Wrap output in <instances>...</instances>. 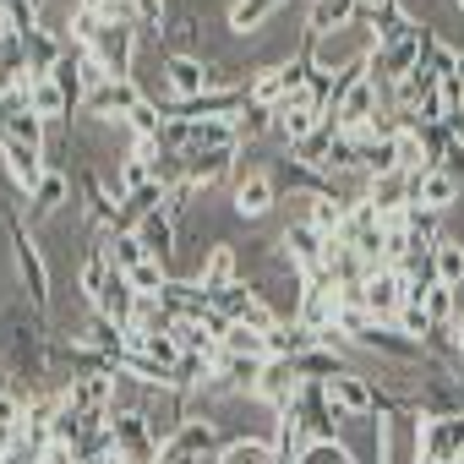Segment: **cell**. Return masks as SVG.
Instances as JSON below:
<instances>
[{
	"label": "cell",
	"mask_w": 464,
	"mask_h": 464,
	"mask_svg": "<svg viewBox=\"0 0 464 464\" xmlns=\"http://www.w3.org/2000/svg\"><path fill=\"white\" fill-rule=\"evenodd\" d=\"M290 426H295V437L301 442H323V437H339V426L350 420L334 399H328V382H306L301 393H295V404L290 410H279Z\"/></svg>",
	"instance_id": "obj_1"
},
{
	"label": "cell",
	"mask_w": 464,
	"mask_h": 464,
	"mask_svg": "<svg viewBox=\"0 0 464 464\" xmlns=\"http://www.w3.org/2000/svg\"><path fill=\"white\" fill-rule=\"evenodd\" d=\"M6 236H12L17 274H23V285H28V306H34V317L50 323V268H44V257H39V246H34V236H28V224H23L17 213H6Z\"/></svg>",
	"instance_id": "obj_2"
},
{
	"label": "cell",
	"mask_w": 464,
	"mask_h": 464,
	"mask_svg": "<svg viewBox=\"0 0 464 464\" xmlns=\"http://www.w3.org/2000/svg\"><path fill=\"white\" fill-rule=\"evenodd\" d=\"M420 55H426V23H415L399 44H382V50H372V55H366L372 82H377V88H393L399 77H410V72L420 66Z\"/></svg>",
	"instance_id": "obj_3"
},
{
	"label": "cell",
	"mask_w": 464,
	"mask_h": 464,
	"mask_svg": "<svg viewBox=\"0 0 464 464\" xmlns=\"http://www.w3.org/2000/svg\"><path fill=\"white\" fill-rule=\"evenodd\" d=\"M415 459H464V410L459 415H420Z\"/></svg>",
	"instance_id": "obj_4"
},
{
	"label": "cell",
	"mask_w": 464,
	"mask_h": 464,
	"mask_svg": "<svg viewBox=\"0 0 464 464\" xmlns=\"http://www.w3.org/2000/svg\"><path fill=\"white\" fill-rule=\"evenodd\" d=\"M142 99H148V93L137 88V77H110V82H99V88L82 99V121H126Z\"/></svg>",
	"instance_id": "obj_5"
},
{
	"label": "cell",
	"mask_w": 464,
	"mask_h": 464,
	"mask_svg": "<svg viewBox=\"0 0 464 464\" xmlns=\"http://www.w3.org/2000/svg\"><path fill=\"white\" fill-rule=\"evenodd\" d=\"M279 246H285V263H290L295 274H312V268H323V263H328V236H323V229H317L312 218L285 224Z\"/></svg>",
	"instance_id": "obj_6"
},
{
	"label": "cell",
	"mask_w": 464,
	"mask_h": 464,
	"mask_svg": "<svg viewBox=\"0 0 464 464\" xmlns=\"http://www.w3.org/2000/svg\"><path fill=\"white\" fill-rule=\"evenodd\" d=\"M355 344L372 350V355H382V361H393V366H426V344L420 339H404L393 323H372Z\"/></svg>",
	"instance_id": "obj_7"
},
{
	"label": "cell",
	"mask_w": 464,
	"mask_h": 464,
	"mask_svg": "<svg viewBox=\"0 0 464 464\" xmlns=\"http://www.w3.org/2000/svg\"><path fill=\"white\" fill-rule=\"evenodd\" d=\"M328 399H334L350 420L377 415V382H372V377H361L355 366H350V372H339V377H328Z\"/></svg>",
	"instance_id": "obj_8"
},
{
	"label": "cell",
	"mask_w": 464,
	"mask_h": 464,
	"mask_svg": "<svg viewBox=\"0 0 464 464\" xmlns=\"http://www.w3.org/2000/svg\"><path fill=\"white\" fill-rule=\"evenodd\" d=\"M164 82H169V93H175V99H197V93H208V82H213V66H208L202 55L169 50V55H164Z\"/></svg>",
	"instance_id": "obj_9"
},
{
	"label": "cell",
	"mask_w": 464,
	"mask_h": 464,
	"mask_svg": "<svg viewBox=\"0 0 464 464\" xmlns=\"http://www.w3.org/2000/svg\"><path fill=\"white\" fill-rule=\"evenodd\" d=\"M274 202H279L274 169H246V175L236 180V213H241V218H263V213H274Z\"/></svg>",
	"instance_id": "obj_10"
},
{
	"label": "cell",
	"mask_w": 464,
	"mask_h": 464,
	"mask_svg": "<svg viewBox=\"0 0 464 464\" xmlns=\"http://www.w3.org/2000/svg\"><path fill=\"white\" fill-rule=\"evenodd\" d=\"M131 236L142 241V252H148L153 263L175 268V218H169V213H142V218L131 224Z\"/></svg>",
	"instance_id": "obj_11"
},
{
	"label": "cell",
	"mask_w": 464,
	"mask_h": 464,
	"mask_svg": "<svg viewBox=\"0 0 464 464\" xmlns=\"http://www.w3.org/2000/svg\"><path fill=\"white\" fill-rule=\"evenodd\" d=\"M459 191H464V180H453L448 169H420V175H410V202H420V208L448 213V208L459 202Z\"/></svg>",
	"instance_id": "obj_12"
},
{
	"label": "cell",
	"mask_w": 464,
	"mask_h": 464,
	"mask_svg": "<svg viewBox=\"0 0 464 464\" xmlns=\"http://www.w3.org/2000/svg\"><path fill=\"white\" fill-rule=\"evenodd\" d=\"M323 339H317V328H306L301 317H279L274 328H268V361H295V355H306V350H317Z\"/></svg>",
	"instance_id": "obj_13"
},
{
	"label": "cell",
	"mask_w": 464,
	"mask_h": 464,
	"mask_svg": "<svg viewBox=\"0 0 464 464\" xmlns=\"http://www.w3.org/2000/svg\"><path fill=\"white\" fill-rule=\"evenodd\" d=\"M361 23H372V50H382V44H399V39L415 28V23L404 17V6H399V0H366Z\"/></svg>",
	"instance_id": "obj_14"
},
{
	"label": "cell",
	"mask_w": 464,
	"mask_h": 464,
	"mask_svg": "<svg viewBox=\"0 0 464 464\" xmlns=\"http://www.w3.org/2000/svg\"><path fill=\"white\" fill-rule=\"evenodd\" d=\"M0 159H6V175H12L23 191H34L39 175L50 169V164H44V148H28V142H17V137H6V131H0Z\"/></svg>",
	"instance_id": "obj_15"
},
{
	"label": "cell",
	"mask_w": 464,
	"mask_h": 464,
	"mask_svg": "<svg viewBox=\"0 0 464 464\" xmlns=\"http://www.w3.org/2000/svg\"><path fill=\"white\" fill-rule=\"evenodd\" d=\"M241 279V257H236V246H208V257H202V268H197V285H202V295L213 301L218 290H229V285H236Z\"/></svg>",
	"instance_id": "obj_16"
},
{
	"label": "cell",
	"mask_w": 464,
	"mask_h": 464,
	"mask_svg": "<svg viewBox=\"0 0 464 464\" xmlns=\"http://www.w3.org/2000/svg\"><path fill=\"white\" fill-rule=\"evenodd\" d=\"M301 388H306V382H301V377H295V366H290V361H268V366H263V377H257V388H252V393H257V399H263V404H274V410H290V404H295V393H301Z\"/></svg>",
	"instance_id": "obj_17"
},
{
	"label": "cell",
	"mask_w": 464,
	"mask_h": 464,
	"mask_svg": "<svg viewBox=\"0 0 464 464\" xmlns=\"http://www.w3.org/2000/svg\"><path fill=\"white\" fill-rule=\"evenodd\" d=\"M164 448H180V453H197V459H213L224 442H218V426L208 420V415H186L169 437H164Z\"/></svg>",
	"instance_id": "obj_18"
},
{
	"label": "cell",
	"mask_w": 464,
	"mask_h": 464,
	"mask_svg": "<svg viewBox=\"0 0 464 464\" xmlns=\"http://www.w3.org/2000/svg\"><path fill=\"white\" fill-rule=\"evenodd\" d=\"M366 12V0H312V12H306V34L323 39V34H339L350 23H361Z\"/></svg>",
	"instance_id": "obj_19"
},
{
	"label": "cell",
	"mask_w": 464,
	"mask_h": 464,
	"mask_svg": "<svg viewBox=\"0 0 464 464\" xmlns=\"http://www.w3.org/2000/svg\"><path fill=\"white\" fill-rule=\"evenodd\" d=\"M23 99H28V110L44 121V126H55V121H72L77 110H72V99L61 93V82L55 77H34L28 88H23Z\"/></svg>",
	"instance_id": "obj_20"
},
{
	"label": "cell",
	"mask_w": 464,
	"mask_h": 464,
	"mask_svg": "<svg viewBox=\"0 0 464 464\" xmlns=\"http://www.w3.org/2000/svg\"><path fill=\"white\" fill-rule=\"evenodd\" d=\"M399 306H404V279L393 268H377L366 279V312H372V323H393Z\"/></svg>",
	"instance_id": "obj_21"
},
{
	"label": "cell",
	"mask_w": 464,
	"mask_h": 464,
	"mask_svg": "<svg viewBox=\"0 0 464 464\" xmlns=\"http://www.w3.org/2000/svg\"><path fill=\"white\" fill-rule=\"evenodd\" d=\"M290 366H295V377H301V382H328V377L350 372V355H344V350H328V344H317V350L295 355Z\"/></svg>",
	"instance_id": "obj_22"
},
{
	"label": "cell",
	"mask_w": 464,
	"mask_h": 464,
	"mask_svg": "<svg viewBox=\"0 0 464 464\" xmlns=\"http://www.w3.org/2000/svg\"><path fill=\"white\" fill-rule=\"evenodd\" d=\"M317 110H306V104H295V99H285V104H274V137H285L290 148L301 142V137H312L317 131Z\"/></svg>",
	"instance_id": "obj_23"
},
{
	"label": "cell",
	"mask_w": 464,
	"mask_h": 464,
	"mask_svg": "<svg viewBox=\"0 0 464 464\" xmlns=\"http://www.w3.org/2000/svg\"><path fill=\"white\" fill-rule=\"evenodd\" d=\"M159 301H164L175 317H208V312H213V301L202 295V285H197V279H169V285L159 290Z\"/></svg>",
	"instance_id": "obj_24"
},
{
	"label": "cell",
	"mask_w": 464,
	"mask_h": 464,
	"mask_svg": "<svg viewBox=\"0 0 464 464\" xmlns=\"http://www.w3.org/2000/svg\"><path fill=\"white\" fill-rule=\"evenodd\" d=\"M61 202H72V180H66L61 169H44L39 186L28 191V218H44V213H55Z\"/></svg>",
	"instance_id": "obj_25"
},
{
	"label": "cell",
	"mask_w": 464,
	"mask_h": 464,
	"mask_svg": "<svg viewBox=\"0 0 464 464\" xmlns=\"http://www.w3.org/2000/svg\"><path fill=\"white\" fill-rule=\"evenodd\" d=\"M23 44H28V72H34V77H50V72H55V61L66 55V39H61V34H50V28H34Z\"/></svg>",
	"instance_id": "obj_26"
},
{
	"label": "cell",
	"mask_w": 464,
	"mask_h": 464,
	"mask_svg": "<svg viewBox=\"0 0 464 464\" xmlns=\"http://www.w3.org/2000/svg\"><path fill=\"white\" fill-rule=\"evenodd\" d=\"M285 6H290V0H236V6H229V34H257Z\"/></svg>",
	"instance_id": "obj_27"
},
{
	"label": "cell",
	"mask_w": 464,
	"mask_h": 464,
	"mask_svg": "<svg viewBox=\"0 0 464 464\" xmlns=\"http://www.w3.org/2000/svg\"><path fill=\"white\" fill-rule=\"evenodd\" d=\"M104 252H110L115 274H131L137 263H148V252H142V241L131 236V229H104Z\"/></svg>",
	"instance_id": "obj_28"
},
{
	"label": "cell",
	"mask_w": 464,
	"mask_h": 464,
	"mask_svg": "<svg viewBox=\"0 0 464 464\" xmlns=\"http://www.w3.org/2000/svg\"><path fill=\"white\" fill-rule=\"evenodd\" d=\"M350 208H355V202H350L344 191H334V197H312V213H306V218L323 229V236H339L344 218H350Z\"/></svg>",
	"instance_id": "obj_29"
},
{
	"label": "cell",
	"mask_w": 464,
	"mask_h": 464,
	"mask_svg": "<svg viewBox=\"0 0 464 464\" xmlns=\"http://www.w3.org/2000/svg\"><path fill=\"white\" fill-rule=\"evenodd\" d=\"M257 301H263V295H257V290H252L246 279H236L229 290H218V295H213V312H218L224 323H241V317H246V312H252Z\"/></svg>",
	"instance_id": "obj_30"
},
{
	"label": "cell",
	"mask_w": 464,
	"mask_h": 464,
	"mask_svg": "<svg viewBox=\"0 0 464 464\" xmlns=\"http://www.w3.org/2000/svg\"><path fill=\"white\" fill-rule=\"evenodd\" d=\"M218 350H224V355H263V361H268V334H257V328H246V323H229L224 339H218Z\"/></svg>",
	"instance_id": "obj_31"
},
{
	"label": "cell",
	"mask_w": 464,
	"mask_h": 464,
	"mask_svg": "<svg viewBox=\"0 0 464 464\" xmlns=\"http://www.w3.org/2000/svg\"><path fill=\"white\" fill-rule=\"evenodd\" d=\"M431 263H437V285H464V241H453V236H442L437 241V252H431Z\"/></svg>",
	"instance_id": "obj_32"
},
{
	"label": "cell",
	"mask_w": 464,
	"mask_h": 464,
	"mask_svg": "<svg viewBox=\"0 0 464 464\" xmlns=\"http://www.w3.org/2000/svg\"><path fill=\"white\" fill-rule=\"evenodd\" d=\"M268 459H274V442H257V437H236L213 453V464H268Z\"/></svg>",
	"instance_id": "obj_33"
},
{
	"label": "cell",
	"mask_w": 464,
	"mask_h": 464,
	"mask_svg": "<svg viewBox=\"0 0 464 464\" xmlns=\"http://www.w3.org/2000/svg\"><path fill=\"white\" fill-rule=\"evenodd\" d=\"M268 131H274V110H268V104H246V110L236 115V137H241V148L263 142Z\"/></svg>",
	"instance_id": "obj_34"
},
{
	"label": "cell",
	"mask_w": 464,
	"mask_h": 464,
	"mask_svg": "<svg viewBox=\"0 0 464 464\" xmlns=\"http://www.w3.org/2000/svg\"><path fill=\"white\" fill-rule=\"evenodd\" d=\"M420 306H426L431 328H453V317H459V290H453V285H431Z\"/></svg>",
	"instance_id": "obj_35"
},
{
	"label": "cell",
	"mask_w": 464,
	"mask_h": 464,
	"mask_svg": "<svg viewBox=\"0 0 464 464\" xmlns=\"http://www.w3.org/2000/svg\"><path fill=\"white\" fill-rule=\"evenodd\" d=\"M295 464H355V453L339 437H323V442H301L295 448Z\"/></svg>",
	"instance_id": "obj_36"
},
{
	"label": "cell",
	"mask_w": 464,
	"mask_h": 464,
	"mask_svg": "<svg viewBox=\"0 0 464 464\" xmlns=\"http://www.w3.org/2000/svg\"><path fill=\"white\" fill-rule=\"evenodd\" d=\"M126 279H131V290H137V295H159V290L175 279V268H164V263H153V257H148V263H137Z\"/></svg>",
	"instance_id": "obj_37"
},
{
	"label": "cell",
	"mask_w": 464,
	"mask_h": 464,
	"mask_svg": "<svg viewBox=\"0 0 464 464\" xmlns=\"http://www.w3.org/2000/svg\"><path fill=\"white\" fill-rule=\"evenodd\" d=\"M404 224H410V236H420V241H442V213H437V208L410 202V208H404Z\"/></svg>",
	"instance_id": "obj_38"
},
{
	"label": "cell",
	"mask_w": 464,
	"mask_h": 464,
	"mask_svg": "<svg viewBox=\"0 0 464 464\" xmlns=\"http://www.w3.org/2000/svg\"><path fill=\"white\" fill-rule=\"evenodd\" d=\"M393 328H399L404 339H420V344H426V334H431V317H426V306H420V301H404V306L393 312Z\"/></svg>",
	"instance_id": "obj_39"
},
{
	"label": "cell",
	"mask_w": 464,
	"mask_h": 464,
	"mask_svg": "<svg viewBox=\"0 0 464 464\" xmlns=\"http://www.w3.org/2000/svg\"><path fill=\"white\" fill-rule=\"evenodd\" d=\"M39 28V0H6V34L28 39Z\"/></svg>",
	"instance_id": "obj_40"
},
{
	"label": "cell",
	"mask_w": 464,
	"mask_h": 464,
	"mask_svg": "<svg viewBox=\"0 0 464 464\" xmlns=\"http://www.w3.org/2000/svg\"><path fill=\"white\" fill-rule=\"evenodd\" d=\"M126 126H131V137H159V131H164V110H159L153 99H142V104L126 115Z\"/></svg>",
	"instance_id": "obj_41"
},
{
	"label": "cell",
	"mask_w": 464,
	"mask_h": 464,
	"mask_svg": "<svg viewBox=\"0 0 464 464\" xmlns=\"http://www.w3.org/2000/svg\"><path fill=\"white\" fill-rule=\"evenodd\" d=\"M148 180H153V164H148V159H126V164H121V197L137 191V186H148Z\"/></svg>",
	"instance_id": "obj_42"
},
{
	"label": "cell",
	"mask_w": 464,
	"mask_h": 464,
	"mask_svg": "<svg viewBox=\"0 0 464 464\" xmlns=\"http://www.w3.org/2000/svg\"><path fill=\"white\" fill-rule=\"evenodd\" d=\"M437 169H448L453 180H464V131L448 142V153H442V164H437Z\"/></svg>",
	"instance_id": "obj_43"
},
{
	"label": "cell",
	"mask_w": 464,
	"mask_h": 464,
	"mask_svg": "<svg viewBox=\"0 0 464 464\" xmlns=\"http://www.w3.org/2000/svg\"><path fill=\"white\" fill-rule=\"evenodd\" d=\"M137 6V17H142V28H153V23H164V0H131Z\"/></svg>",
	"instance_id": "obj_44"
},
{
	"label": "cell",
	"mask_w": 464,
	"mask_h": 464,
	"mask_svg": "<svg viewBox=\"0 0 464 464\" xmlns=\"http://www.w3.org/2000/svg\"><path fill=\"white\" fill-rule=\"evenodd\" d=\"M448 334H453V344L464 350V301H459V317H453V328H448Z\"/></svg>",
	"instance_id": "obj_45"
},
{
	"label": "cell",
	"mask_w": 464,
	"mask_h": 464,
	"mask_svg": "<svg viewBox=\"0 0 464 464\" xmlns=\"http://www.w3.org/2000/svg\"><path fill=\"white\" fill-rule=\"evenodd\" d=\"M415 464H459V459H415Z\"/></svg>",
	"instance_id": "obj_46"
},
{
	"label": "cell",
	"mask_w": 464,
	"mask_h": 464,
	"mask_svg": "<svg viewBox=\"0 0 464 464\" xmlns=\"http://www.w3.org/2000/svg\"><path fill=\"white\" fill-rule=\"evenodd\" d=\"M459 382H464V350H459Z\"/></svg>",
	"instance_id": "obj_47"
},
{
	"label": "cell",
	"mask_w": 464,
	"mask_h": 464,
	"mask_svg": "<svg viewBox=\"0 0 464 464\" xmlns=\"http://www.w3.org/2000/svg\"><path fill=\"white\" fill-rule=\"evenodd\" d=\"M459 77H464V50H459Z\"/></svg>",
	"instance_id": "obj_48"
},
{
	"label": "cell",
	"mask_w": 464,
	"mask_h": 464,
	"mask_svg": "<svg viewBox=\"0 0 464 464\" xmlns=\"http://www.w3.org/2000/svg\"><path fill=\"white\" fill-rule=\"evenodd\" d=\"M453 6H459V12H464V0H453Z\"/></svg>",
	"instance_id": "obj_49"
},
{
	"label": "cell",
	"mask_w": 464,
	"mask_h": 464,
	"mask_svg": "<svg viewBox=\"0 0 464 464\" xmlns=\"http://www.w3.org/2000/svg\"><path fill=\"white\" fill-rule=\"evenodd\" d=\"M459 464H464V459H459Z\"/></svg>",
	"instance_id": "obj_50"
}]
</instances>
